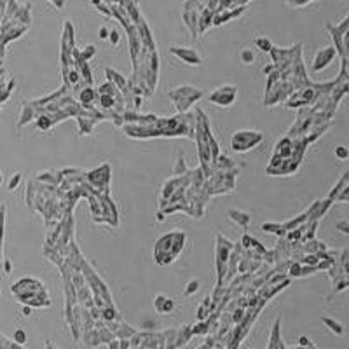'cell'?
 <instances>
[{
    "label": "cell",
    "instance_id": "cell-2",
    "mask_svg": "<svg viewBox=\"0 0 349 349\" xmlns=\"http://www.w3.org/2000/svg\"><path fill=\"white\" fill-rule=\"evenodd\" d=\"M337 155H339V157H346V155H347L346 148H337Z\"/></svg>",
    "mask_w": 349,
    "mask_h": 349
},
{
    "label": "cell",
    "instance_id": "cell-3",
    "mask_svg": "<svg viewBox=\"0 0 349 349\" xmlns=\"http://www.w3.org/2000/svg\"><path fill=\"white\" fill-rule=\"evenodd\" d=\"M0 182H2V178H0Z\"/></svg>",
    "mask_w": 349,
    "mask_h": 349
},
{
    "label": "cell",
    "instance_id": "cell-1",
    "mask_svg": "<svg viewBox=\"0 0 349 349\" xmlns=\"http://www.w3.org/2000/svg\"><path fill=\"white\" fill-rule=\"evenodd\" d=\"M14 337H16V341H18V342H21V344H23V342L26 341V335H24V332H21V330H18Z\"/></svg>",
    "mask_w": 349,
    "mask_h": 349
}]
</instances>
